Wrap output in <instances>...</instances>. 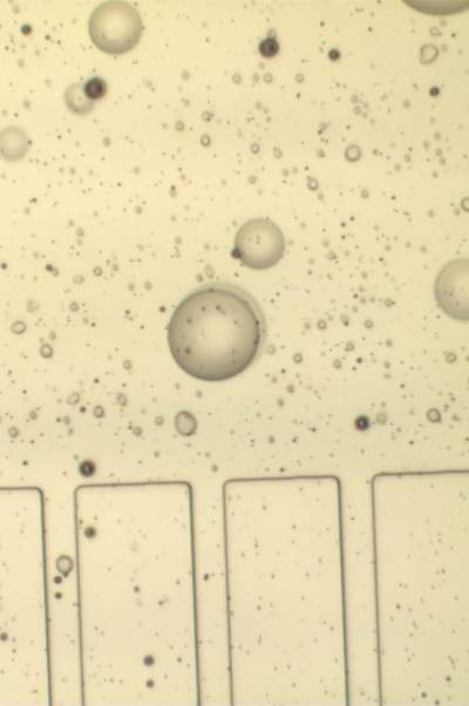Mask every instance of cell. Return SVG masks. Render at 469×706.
<instances>
[{"instance_id": "obj_1", "label": "cell", "mask_w": 469, "mask_h": 706, "mask_svg": "<svg viewBox=\"0 0 469 706\" xmlns=\"http://www.w3.org/2000/svg\"><path fill=\"white\" fill-rule=\"evenodd\" d=\"M267 334L263 311L247 291L229 283H210L178 305L167 339L182 371L201 382L221 383L256 362Z\"/></svg>"}, {"instance_id": "obj_2", "label": "cell", "mask_w": 469, "mask_h": 706, "mask_svg": "<svg viewBox=\"0 0 469 706\" xmlns=\"http://www.w3.org/2000/svg\"><path fill=\"white\" fill-rule=\"evenodd\" d=\"M137 10L125 2H107L95 9L90 19V36L100 51L124 54L132 51L142 36Z\"/></svg>"}, {"instance_id": "obj_3", "label": "cell", "mask_w": 469, "mask_h": 706, "mask_svg": "<svg viewBox=\"0 0 469 706\" xmlns=\"http://www.w3.org/2000/svg\"><path fill=\"white\" fill-rule=\"evenodd\" d=\"M285 240L273 221L255 219L244 223L235 237L233 255L251 270H268L282 260Z\"/></svg>"}, {"instance_id": "obj_4", "label": "cell", "mask_w": 469, "mask_h": 706, "mask_svg": "<svg viewBox=\"0 0 469 706\" xmlns=\"http://www.w3.org/2000/svg\"><path fill=\"white\" fill-rule=\"evenodd\" d=\"M467 261L454 262L443 270L437 282V300L448 315L467 319Z\"/></svg>"}, {"instance_id": "obj_5", "label": "cell", "mask_w": 469, "mask_h": 706, "mask_svg": "<svg viewBox=\"0 0 469 706\" xmlns=\"http://www.w3.org/2000/svg\"><path fill=\"white\" fill-rule=\"evenodd\" d=\"M84 91L88 99L95 100L103 97V95L106 93V85L103 80L93 79L91 81H88L84 88Z\"/></svg>"}]
</instances>
